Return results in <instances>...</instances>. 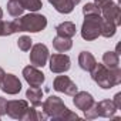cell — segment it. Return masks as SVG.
I'll return each instance as SVG.
<instances>
[{
	"mask_svg": "<svg viewBox=\"0 0 121 121\" xmlns=\"http://www.w3.org/2000/svg\"><path fill=\"white\" fill-rule=\"evenodd\" d=\"M43 111L47 114L48 118L54 120V121H69V120H78V115L73 111H70L66 104L63 103V100L57 97V95H50L48 98H46L41 105Z\"/></svg>",
	"mask_w": 121,
	"mask_h": 121,
	"instance_id": "obj_1",
	"label": "cell"
},
{
	"mask_svg": "<svg viewBox=\"0 0 121 121\" xmlns=\"http://www.w3.org/2000/svg\"><path fill=\"white\" fill-rule=\"evenodd\" d=\"M27 108H29V103H27L26 100H10V101H7L6 114H7L10 118L22 120L23 115L26 114Z\"/></svg>",
	"mask_w": 121,
	"mask_h": 121,
	"instance_id": "obj_10",
	"label": "cell"
},
{
	"mask_svg": "<svg viewBox=\"0 0 121 121\" xmlns=\"http://www.w3.org/2000/svg\"><path fill=\"white\" fill-rule=\"evenodd\" d=\"M73 97H74V98H73V103H74L76 108H78V110H81V111L88 110V108L95 103L94 98H93V95H91L90 93H87V91H77Z\"/></svg>",
	"mask_w": 121,
	"mask_h": 121,
	"instance_id": "obj_12",
	"label": "cell"
},
{
	"mask_svg": "<svg viewBox=\"0 0 121 121\" xmlns=\"http://www.w3.org/2000/svg\"><path fill=\"white\" fill-rule=\"evenodd\" d=\"M117 31V26L105 19H101V24H100V36L105 37V39H110L115 34Z\"/></svg>",
	"mask_w": 121,
	"mask_h": 121,
	"instance_id": "obj_21",
	"label": "cell"
},
{
	"mask_svg": "<svg viewBox=\"0 0 121 121\" xmlns=\"http://www.w3.org/2000/svg\"><path fill=\"white\" fill-rule=\"evenodd\" d=\"M112 103H114V105H115L117 110H121V93H117V94L114 95Z\"/></svg>",
	"mask_w": 121,
	"mask_h": 121,
	"instance_id": "obj_29",
	"label": "cell"
},
{
	"mask_svg": "<svg viewBox=\"0 0 121 121\" xmlns=\"http://www.w3.org/2000/svg\"><path fill=\"white\" fill-rule=\"evenodd\" d=\"M24 12V7L22 6L20 0H9L7 2V13L13 17H19L22 16Z\"/></svg>",
	"mask_w": 121,
	"mask_h": 121,
	"instance_id": "obj_22",
	"label": "cell"
},
{
	"mask_svg": "<svg viewBox=\"0 0 121 121\" xmlns=\"http://www.w3.org/2000/svg\"><path fill=\"white\" fill-rule=\"evenodd\" d=\"M12 24L14 27V33H20V31L39 33L46 29L47 19L46 16L39 14L37 12H30L26 16H19V19H14Z\"/></svg>",
	"mask_w": 121,
	"mask_h": 121,
	"instance_id": "obj_3",
	"label": "cell"
},
{
	"mask_svg": "<svg viewBox=\"0 0 121 121\" xmlns=\"http://www.w3.org/2000/svg\"><path fill=\"white\" fill-rule=\"evenodd\" d=\"M91 78L98 84V87L104 90H110L121 83V70L117 69H107L104 64L95 63L94 67L90 70Z\"/></svg>",
	"mask_w": 121,
	"mask_h": 121,
	"instance_id": "obj_2",
	"label": "cell"
},
{
	"mask_svg": "<svg viewBox=\"0 0 121 121\" xmlns=\"http://www.w3.org/2000/svg\"><path fill=\"white\" fill-rule=\"evenodd\" d=\"M29 51H30V63H31V66H34V67H44L47 64L50 53H48V48H47L46 44L37 43V44L31 46V48Z\"/></svg>",
	"mask_w": 121,
	"mask_h": 121,
	"instance_id": "obj_5",
	"label": "cell"
},
{
	"mask_svg": "<svg viewBox=\"0 0 121 121\" xmlns=\"http://www.w3.org/2000/svg\"><path fill=\"white\" fill-rule=\"evenodd\" d=\"M26 98L31 103V105L34 107H40L41 105V98H43V91L40 87H30L26 91Z\"/></svg>",
	"mask_w": 121,
	"mask_h": 121,
	"instance_id": "obj_19",
	"label": "cell"
},
{
	"mask_svg": "<svg viewBox=\"0 0 121 121\" xmlns=\"http://www.w3.org/2000/svg\"><path fill=\"white\" fill-rule=\"evenodd\" d=\"M70 2H71V3H73L74 6H76V4H78V3L81 2V0H70Z\"/></svg>",
	"mask_w": 121,
	"mask_h": 121,
	"instance_id": "obj_32",
	"label": "cell"
},
{
	"mask_svg": "<svg viewBox=\"0 0 121 121\" xmlns=\"http://www.w3.org/2000/svg\"><path fill=\"white\" fill-rule=\"evenodd\" d=\"M14 33V27L12 24V22H3L0 20V36L6 37V36H12Z\"/></svg>",
	"mask_w": 121,
	"mask_h": 121,
	"instance_id": "obj_24",
	"label": "cell"
},
{
	"mask_svg": "<svg viewBox=\"0 0 121 121\" xmlns=\"http://www.w3.org/2000/svg\"><path fill=\"white\" fill-rule=\"evenodd\" d=\"M23 77L30 87H41L46 81L44 74L34 66H27L23 69Z\"/></svg>",
	"mask_w": 121,
	"mask_h": 121,
	"instance_id": "obj_9",
	"label": "cell"
},
{
	"mask_svg": "<svg viewBox=\"0 0 121 121\" xmlns=\"http://www.w3.org/2000/svg\"><path fill=\"white\" fill-rule=\"evenodd\" d=\"M101 16H84V22L81 26V37L87 41H93L100 37V24Z\"/></svg>",
	"mask_w": 121,
	"mask_h": 121,
	"instance_id": "obj_4",
	"label": "cell"
},
{
	"mask_svg": "<svg viewBox=\"0 0 121 121\" xmlns=\"http://www.w3.org/2000/svg\"><path fill=\"white\" fill-rule=\"evenodd\" d=\"M20 3L24 7V10L29 12H39L43 7L41 0H20Z\"/></svg>",
	"mask_w": 121,
	"mask_h": 121,
	"instance_id": "obj_23",
	"label": "cell"
},
{
	"mask_svg": "<svg viewBox=\"0 0 121 121\" xmlns=\"http://www.w3.org/2000/svg\"><path fill=\"white\" fill-rule=\"evenodd\" d=\"M95 104H97V103H94V104H93L88 110H86V111H84V117H86L87 120H94V118H97V117H98Z\"/></svg>",
	"mask_w": 121,
	"mask_h": 121,
	"instance_id": "obj_27",
	"label": "cell"
},
{
	"mask_svg": "<svg viewBox=\"0 0 121 121\" xmlns=\"http://www.w3.org/2000/svg\"><path fill=\"white\" fill-rule=\"evenodd\" d=\"M48 60H50V70H51V73H56V74L66 73L71 67L70 57L63 53H56V54L50 56Z\"/></svg>",
	"mask_w": 121,
	"mask_h": 121,
	"instance_id": "obj_6",
	"label": "cell"
},
{
	"mask_svg": "<svg viewBox=\"0 0 121 121\" xmlns=\"http://www.w3.org/2000/svg\"><path fill=\"white\" fill-rule=\"evenodd\" d=\"M112 0H94V4L98 7V9H101V7H104L105 4H108V3H111Z\"/></svg>",
	"mask_w": 121,
	"mask_h": 121,
	"instance_id": "obj_30",
	"label": "cell"
},
{
	"mask_svg": "<svg viewBox=\"0 0 121 121\" xmlns=\"http://www.w3.org/2000/svg\"><path fill=\"white\" fill-rule=\"evenodd\" d=\"M0 90L6 94L16 95L22 91V81L14 74H4L3 80L0 81Z\"/></svg>",
	"mask_w": 121,
	"mask_h": 121,
	"instance_id": "obj_8",
	"label": "cell"
},
{
	"mask_svg": "<svg viewBox=\"0 0 121 121\" xmlns=\"http://www.w3.org/2000/svg\"><path fill=\"white\" fill-rule=\"evenodd\" d=\"M53 88L58 93H64L67 95H74L78 91V87L76 86V83L67 76H57L53 81Z\"/></svg>",
	"mask_w": 121,
	"mask_h": 121,
	"instance_id": "obj_7",
	"label": "cell"
},
{
	"mask_svg": "<svg viewBox=\"0 0 121 121\" xmlns=\"http://www.w3.org/2000/svg\"><path fill=\"white\" fill-rule=\"evenodd\" d=\"M4 74H6V73H4V70H3L2 67H0V81H2V80H3V77H4Z\"/></svg>",
	"mask_w": 121,
	"mask_h": 121,
	"instance_id": "obj_31",
	"label": "cell"
},
{
	"mask_svg": "<svg viewBox=\"0 0 121 121\" xmlns=\"http://www.w3.org/2000/svg\"><path fill=\"white\" fill-rule=\"evenodd\" d=\"M100 10H101V17H103V19H105V20L114 23L117 27L121 24V10H120L118 3L111 2V3L105 4L104 7H101Z\"/></svg>",
	"mask_w": 121,
	"mask_h": 121,
	"instance_id": "obj_11",
	"label": "cell"
},
{
	"mask_svg": "<svg viewBox=\"0 0 121 121\" xmlns=\"http://www.w3.org/2000/svg\"><path fill=\"white\" fill-rule=\"evenodd\" d=\"M53 47L58 51V53H64L69 51L73 47V41L69 37H61V36H56L53 39Z\"/></svg>",
	"mask_w": 121,
	"mask_h": 121,
	"instance_id": "obj_18",
	"label": "cell"
},
{
	"mask_svg": "<svg viewBox=\"0 0 121 121\" xmlns=\"http://www.w3.org/2000/svg\"><path fill=\"white\" fill-rule=\"evenodd\" d=\"M6 110H7V100L3 98V97H0V115H4L6 114Z\"/></svg>",
	"mask_w": 121,
	"mask_h": 121,
	"instance_id": "obj_28",
	"label": "cell"
},
{
	"mask_svg": "<svg viewBox=\"0 0 121 121\" xmlns=\"http://www.w3.org/2000/svg\"><path fill=\"white\" fill-rule=\"evenodd\" d=\"M83 14L84 16H101V10L94 3H86L83 7Z\"/></svg>",
	"mask_w": 121,
	"mask_h": 121,
	"instance_id": "obj_25",
	"label": "cell"
},
{
	"mask_svg": "<svg viewBox=\"0 0 121 121\" xmlns=\"http://www.w3.org/2000/svg\"><path fill=\"white\" fill-rule=\"evenodd\" d=\"M2 19H3V9L0 7V20H2Z\"/></svg>",
	"mask_w": 121,
	"mask_h": 121,
	"instance_id": "obj_33",
	"label": "cell"
},
{
	"mask_svg": "<svg viewBox=\"0 0 121 121\" xmlns=\"http://www.w3.org/2000/svg\"><path fill=\"white\" fill-rule=\"evenodd\" d=\"M48 3L61 14H69L74 10V4L70 2V0H48Z\"/></svg>",
	"mask_w": 121,
	"mask_h": 121,
	"instance_id": "obj_17",
	"label": "cell"
},
{
	"mask_svg": "<svg viewBox=\"0 0 121 121\" xmlns=\"http://www.w3.org/2000/svg\"><path fill=\"white\" fill-rule=\"evenodd\" d=\"M95 63H97V61H95V57H94L90 51H81V53L78 54V66H80L81 70L90 71V70L94 67Z\"/></svg>",
	"mask_w": 121,
	"mask_h": 121,
	"instance_id": "obj_16",
	"label": "cell"
},
{
	"mask_svg": "<svg viewBox=\"0 0 121 121\" xmlns=\"http://www.w3.org/2000/svg\"><path fill=\"white\" fill-rule=\"evenodd\" d=\"M103 64L107 69H117L120 67V57L117 51H105L103 54Z\"/></svg>",
	"mask_w": 121,
	"mask_h": 121,
	"instance_id": "obj_20",
	"label": "cell"
},
{
	"mask_svg": "<svg viewBox=\"0 0 121 121\" xmlns=\"http://www.w3.org/2000/svg\"><path fill=\"white\" fill-rule=\"evenodd\" d=\"M95 107H97L98 117H104V118H112L114 114H115V111H117L112 100H103V101L97 103Z\"/></svg>",
	"mask_w": 121,
	"mask_h": 121,
	"instance_id": "obj_13",
	"label": "cell"
},
{
	"mask_svg": "<svg viewBox=\"0 0 121 121\" xmlns=\"http://www.w3.org/2000/svg\"><path fill=\"white\" fill-rule=\"evenodd\" d=\"M17 46L22 51H29L33 46V40L30 39V36H22L17 40Z\"/></svg>",
	"mask_w": 121,
	"mask_h": 121,
	"instance_id": "obj_26",
	"label": "cell"
},
{
	"mask_svg": "<svg viewBox=\"0 0 121 121\" xmlns=\"http://www.w3.org/2000/svg\"><path fill=\"white\" fill-rule=\"evenodd\" d=\"M56 33L57 36H61V37H74L77 33V27L73 22H63L56 26Z\"/></svg>",
	"mask_w": 121,
	"mask_h": 121,
	"instance_id": "obj_14",
	"label": "cell"
},
{
	"mask_svg": "<svg viewBox=\"0 0 121 121\" xmlns=\"http://www.w3.org/2000/svg\"><path fill=\"white\" fill-rule=\"evenodd\" d=\"M47 114L43 111V108H39V107H29L26 114L23 115V121H43V120H47Z\"/></svg>",
	"mask_w": 121,
	"mask_h": 121,
	"instance_id": "obj_15",
	"label": "cell"
}]
</instances>
